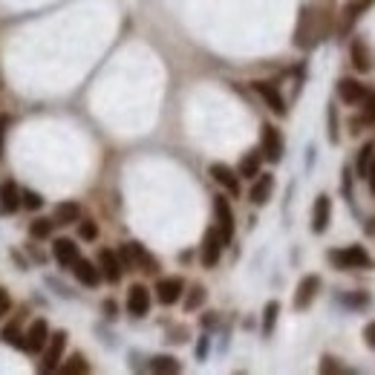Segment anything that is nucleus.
I'll list each match as a JSON object with an SVG mask.
<instances>
[{
	"label": "nucleus",
	"mask_w": 375,
	"mask_h": 375,
	"mask_svg": "<svg viewBox=\"0 0 375 375\" xmlns=\"http://www.w3.org/2000/svg\"><path fill=\"white\" fill-rule=\"evenodd\" d=\"M329 29V15H324L318 6H303L295 29V44L300 49H312Z\"/></svg>",
	"instance_id": "obj_1"
},
{
	"label": "nucleus",
	"mask_w": 375,
	"mask_h": 375,
	"mask_svg": "<svg viewBox=\"0 0 375 375\" xmlns=\"http://www.w3.org/2000/svg\"><path fill=\"white\" fill-rule=\"evenodd\" d=\"M326 260L335 269H372V257L367 254L364 245H347V248H332L326 254Z\"/></svg>",
	"instance_id": "obj_2"
},
{
	"label": "nucleus",
	"mask_w": 375,
	"mask_h": 375,
	"mask_svg": "<svg viewBox=\"0 0 375 375\" xmlns=\"http://www.w3.org/2000/svg\"><path fill=\"white\" fill-rule=\"evenodd\" d=\"M283 150H286L283 133H280L274 124H263V128H260V153L266 156L269 162H280V159H283Z\"/></svg>",
	"instance_id": "obj_3"
},
{
	"label": "nucleus",
	"mask_w": 375,
	"mask_h": 375,
	"mask_svg": "<svg viewBox=\"0 0 375 375\" xmlns=\"http://www.w3.org/2000/svg\"><path fill=\"white\" fill-rule=\"evenodd\" d=\"M223 245H226V240H223L220 228L214 226V228L205 231V237H202V252H199L205 269H214L216 263H220V257H223Z\"/></svg>",
	"instance_id": "obj_4"
},
{
	"label": "nucleus",
	"mask_w": 375,
	"mask_h": 375,
	"mask_svg": "<svg viewBox=\"0 0 375 375\" xmlns=\"http://www.w3.org/2000/svg\"><path fill=\"white\" fill-rule=\"evenodd\" d=\"M47 343H49V324L44 318H38V321H32V326H29L23 335V350L26 352H44Z\"/></svg>",
	"instance_id": "obj_5"
},
{
	"label": "nucleus",
	"mask_w": 375,
	"mask_h": 375,
	"mask_svg": "<svg viewBox=\"0 0 375 375\" xmlns=\"http://www.w3.org/2000/svg\"><path fill=\"white\" fill-rule=\"evenodd\" d=\"M64 347H67V332L61 329L55 335H49V343H47V352H44V361H41V372H52L61 367V355H64Z\"/></svg>",
	"instance_id": "obj_6"
},
{
	"label": "nucleus",
	"mask_w": 375,
	"mask_h": 375,
	"mask_svg": "<svg viewBox=\"0 0 375 375\" xmlns=\"http://www.w3.org/2000/svg\"><path fill=\"white\" fill-rule=\"evenodd\" d=\"M214 216H216V228H220L223 240L231 242V237H234V211H231L226 197H214Z\"/></svg>",
	"instance_id": "obj_7"
},
{
	"label": "nucleus",
	"mask_w": 375,
	"mask_h": 375,
	"mask_svg": "<svg viewBox=\"0 0 375 375\" xmlns=\"http://www.w3.org/2000/svg\"><path fill=\"white\" fill-rule=\"evenodd\" d=\"M208 173H211V179H214L216 185L226 188L231 197H240V173H237L234 168H228V165H223V162H214V165L208 168Z\"/></svg>",
	"instance_id": "obj_8"
},
{
	"label": "nucleus",
	"mask_w": 375,
	"mask_h": 375,
	"mask_svg": "<svg viewBox=\"0 0 375 375\" xmlns=\"http://www.w3.org/2000/svg\"><path fill=\"white\" fill-rule=\"evenodd\" d=\"M252 87H254L257 96L269 104V110H271L274 116H286V99L280 96V90H277L274 84H269V81H254Z\"/></svg>",
	"instance_id": "obj_9"
},
{
	"label": "nucleus",
	"mask_w": 375,
	"mask_h": 375,
	"mask_svg": "<svg viewBox=\"0 0 375 375\" xmlns=\"http://www.w3.org/2000/svg\"><path fill=\"white\" fill-rule=\"evenodd\" d=\"M185 295V283L179 277H162L159 283H156V300L162 306H173L179 303V297Z\"/></svg>",
	"instance_id": "obj_10"
},
{
	"label": "nucleus",
	"mask_w": 375,
	"mask_h": 375,
	"mask_svg": "<svg viewBox=\"0 0 375 375\" xmlns=\"http://www.w3.org/2000/svg\"><path fill=\"white\" fill-rule=\"evenodd\" d=\"M329 220H332V199L326 194H321L315 199V208H312V231L324 234L329 228Z\"/></svg>",
	"instance_id": "obj_11"
},
{
	"label": "nucleus",
	"mask_w": 375,
	"mask_h": 375,
	"mask_svg": "<svg viewBox=\"0 0 375 375\" xmlns=\"http://www.w3.org/2000/svg\"><path fill=\"white\" fill-rule=\"evenodd\" d=\"M128 312H130L133 318H145L147 312H150V292H147V286H142V283L130 286V292H128Z\"/></svg>",
	"instance_id": "obj_12"
},
{
	"label": "nucleus",
	"mask_w": 375,
	"mask_h": 375,
	"mask_svg": "<svg viewBox=\"0 0 375 375\" xmlns=\"http://www.w3.org/2000/svg\"><path fill=\"white\" fill-rule=\"evenodd\" d=\"M318 289H321V280H318V274H306L303 280H300V286H297V292H295V309H309V303L315 300V295H318Z\"/></svg>",
	"instance_id": "obj_13"
},
{
	"label": "nucleus",
	"mask_w": 375,
	"mask_h": 375,
	"mask_svg": "<svg viewBox=\"0 0 375 375\" xmlns=\"http://www.w3.org/2000/svg\"><path fill=\"white\" fill-rule=\"evenodd\" d=\"M73 274H75L78 283H84V286H90V289L102 283V269H96V263H90V260H84V257H78V260L73 263Z\"/></svg>",
	"instance_id": "obj_14"
},
{
	"label": "nucleus",
	"mask_w": 375,
	"mask_h": 375,
	"mask_svg": "<svg viewBox=\"0 0 375 375\" xmlns=\"http://www.w3.org/2000/svg\"><path fill=\"white\" fill-rule=\"evenodd\" d=\"M99 266H102V277L107 280V283H118V280H121L124 266H121V260H118V254H116V252L104 248V252L99 254Z\"/></svg>",
	"instance_id": "obj_15"
},
{
	"label": "nucleus",
	"mask_w": 375,
	"mask_h": 375,
	"mask_svg": "<svg viewBox=\"0 0 375 375\" xmlns=\"http://www.w3.org/2000/svg\"><path fill=\"white\" fill-rule=\"evenodd\" d=\"M20 208V188L6 179V182H0V214H15Z\"/></svg>",
	"instance_id": "obj_16"
},
{
	"label": "nucleus",
	"mask_w": 375,
	"mask_h": 375,
	"mask_svg": "<svg viewBox=\"0 0 375 375\" xmlns=\"http://www.w3.org/2000/svg\"><path fill=\"white\" fill-rule=\"evenodd\" d=\"M271 191H274V176L271 173H257L252 191H248V197H252L254 205H266L271 199Z\"/></svg>",
	"instance_id": "obj_17"
},
{
	"label": "nucleus",
	"mask_w": 375,
	"mask_h": 375,
	"mask_svg": "<svg viewBox=\"0 0 375 375\" xmlns=\"http://www.w3.org/2000/svg\"><path fill=\"white\" fill-rule=\"evenodd\" d=\"M352 64H355L358 73H372L375 70V55H372V49L367 47L364 38L352 41Z\"/></svg>",
	"instance_id": "obj_18"
},
{
	"label": "nucleus",
	"mask_w": 375,
	"mask_h": 375,
	"mask_svg": "<svg viewBox=\"0 0 375 375\" xmlns=\"http://www.w3.org/2000/svg\"><path fill=\"white\" fill-rule=\"evenodd\" d=\"M52 257L58 260V266L73 269V263L78 260V245H75V240H55V245H52Z\"/></svg>",
	"instance_id": "obj_19"
},
{
	"label": "nucleus",
	"mask_w": 375,
	"mask_h": 375,
	"mask_svg": "<svg viewBox=\"0 0 375 375\" xmlns=\"http://www.w3.org/2000/svg\"><path fill=\"white\" fill-rule=\"evenodd\" d=\"M338 96H340V102H347V104H361L364 96H367V90L355 78H340L338 81Z\"/></svg>",
	"instance_id": "obj_20"
},
{
	"label": "nucleus",
	"mask_w": 375,
	"mask_h": 375,
	"mask_svg": "<svg viewBox=\"0 0 375 375\" xmlns=\"http://www.w3.org/2000/svg\"><path fill=\"white\" fill-rule=\"evenodd\" d=\"M372 4V0H352V4L343 6L340 12V23H338V32H350L352 23L358 20V15H364V9Z\"/></svg>",
	"instance_id": "obj_21"
},
{
	"label": "nucleus",
	"mask_w": 375,
	"mask_h": 375,
	"mask_svg": "<svg viewBox=\"0 0 375 375\" xmlns=\"http://www.w3.org/2000/svg\"><path fill=\"white\" fill-rule=\"evenodd\" d=\"M52 220H55V226H78L81 205L78 202H61V205H55Z\"/></svg>",
	"instance_id": "obj_22"
},
{
	"label": "nucleus",
	"mask_w": 375,
	"mask_h": 375,
	"mask_svg": "<svg viewBox=\"0 0 375 375\" xmlns=\"http://www.w3.org/2000/svg\"><path fill=\"white\" fill-rule=\"evenodd\" d=\"M128 245H130V254H133V269H142V271H147V274H156V271H159V263H156L153 254L145 252L142 242H128Z\"/></svg>",
	"instance_id": "obj_23"
},
{
	"label": "nucleus",
	"mask_w": 375,
	"mask_h": 375,
	"mask_svg": "<svg viewBox=\"0 0 375 375\" xmlns=\"http://www.w3.org/2000/svg\"><path fill=\"white\" fill-rule=\"evenodd\" d=\"M260 162H263V153H260V150L245 153L242 159H240V168H237L240 179H254V176L260 173Z\"/></svg>",
	"instance_id": "obj_24"
},
{
	"label": "nucleus",
	"mask_w": 375,
	"mask_h": 375,
	"mask_svg": "<svg viewBox=\"0 0 375 375\" xmlns=\"http://www.w3.org/2000/svg\"><path fill=\"white\" fill-rule=\"evenodd\" d=\"M372 159H375V145H372V142H367V145L358 150V162H355V171H358V176H361V179L367 176V171H369Z\"/></svg>",
	"instance_id": "obj_25"
},
{
	"label": "nucleus",
	"mask_w": 375,
	"mask_h": 375,
	"mask_svg": "<svg viewBox=\"0 0 375 375\" xmlns=\"http://www.w3.org/2000/svg\"><path fill=\"white\" fill-rule=\"evenodd\" d=\"M277 315H280V303L277 300H269L266 309H263V335H271V329L277 324Z\"/></svg>",
	"instance_id": "obj_26"
},
{
	"label": "nucleus",
	"mask_w": 375,
	"mask_h": 375,
	"mask_svg": "<svg viewBox=\"0 0 375 375\" xmlns=\"http://www.w3.org/2000/svg\"><path fill=\"white\" fill-rule=\"evenodd\" d=\"M150 369H153V372H179L182 367H179V361L171 358V355H156V358L150 361Z\"/></svg>",
	"instance_id": "obj_27"
},
{
	"label": "nucleus",
	"mask_w": 375,
	"mask_h": 375,
	"mask_svg": "<svg viewBox=\"0 0 375 375\" xmlns=\"http://www.w3.org/2000/svg\"><path fill=\"white\" fill-rule=\"evenodd\" d=\"M52 228H55V220H35V223H29V234H32L35 240H47L49 234H52Z\"/></svg>",
	"instance_id": "obj_28"
},
{
	"label": "nucleus",
	"mask_w": 375,
	"mask_h": 375,
	"mask_svg": "<svg viewBox=\"0 0 375 375\" xmlns=\"http://www.w3.org/2000/svg\"><path fill=\"white\" fill-rule=\"evenodd\" d=\"M205 303V289L202 286H191V292L185 295V312H194Z\"/></svg>",
	"instance_id": "obj_29"
},
{
	"label": "nucleus",
	"mask_w": 375,
	"mask_h": 375,
	"mask_svg": "<svg viewBox=\"0 0 375 375\" xmlns=\"http://www.w3.org/2000/svg\"><path fill=\"white\" fill-rule=\"evenodd\" d=\"M78 237L87 240V242H92V240L99 237V226L92 223V220H78Z\"/></svg>",
	"instance_id": "obj_30"
},
{
	"label": "nucleus",
	"mask_w": 375,
	"mask_h": 375,
	"mask_svg": "<svg viewBox=\"0 0 375 375\" xmlns=\"http://www.w3.org/2000/svg\"><path fill=\"white\" fill-rule=\"evenodd\" d=\"M20 205L29 208V211H38V208L44 205V199H41V194H35V191H20Z\"/></svg>",
	"instance_id": "obj_31"
},
{
	"label": "nucleus",
	"mask_w": 375,
	"mask_h": 375,
	"mask_svg": "<svg viewBox=\"0 0 375 375\" xmlns=\"http://www.w3.org/2000/svg\"><path fill=\"white\" fill-rule=\"evenodd\" d=\"M58 369H61V372H87V369H90V364L84 361V355H73V358H70V364H61Z\"/></svg>",
	"instance_id": "obj_32"
},
{
	"label": "nucleus",
	"mask_w": 375,
	"mask_h": 375,
	"mask_svg": "<svg viewBox=\"0 0 375 375\" xmlns=\"http://www.w3.org/2000/svg\"><path fill=\"white\" fill-rule=\"evenodd\" d=\"M4 340L12 343V347H20V350H23V335L18 332V326H6V329H4Z\"/></svg>",
	"instance_id": "obj_33"
},
{
	"label": "nucleus",
	"mask_w": 375,
	"mask_h": 375,
	"mask_svg": "<svg viewBox=\"0 0 375 375\" xmlns=\"http://www.w3.org/2000/svg\"><path fill=\"white\" fill-rule=\"evenodd\" d=\"M329 142L338 145V116H335V107H329Z\"/></svg>",
	"instance_id": "obj_34"
},
{
	"label": "nucleus",
	"mask_w": 375,
	"mask_h": 375,
	"mask_svg": "<svg viewBox=\"0 0 375 375\" xmlns=\"http://www.w3.org/2000/svg\"><path fill=\"white\" fill-rule=\"evenodd\" d=\"M9 306H12V300H9V292L0 286V318L4 315H9Z\"/></svg>",
	"instance_id": "obj_35"
},
{
	"label": "nucleus",
	"mask_w": 375,
	"mask_h": 375,
	"mask_svg": "<svg viewBox=\"0 0 375 375\" xmlns=\"http://www.w3.org/2000/svg\"><path fill=\"white\" fill-rule=\"evenodd\" d=\"M364 338H367V347H369V350H375V321H372V324H367Z\"/></svg>",
	"instance_id": "obj_36"
},
{
	"label": "nucleus",
	"mask_w": 375,
	"mask_h": 375,
	"mask_svg": "<svg viewBox=\"0 0 375 375\" xmlns=\"http://www.w3.org/2000/svg\"><path fill=\"white\" fill-rule=\"evenodd\" d=\"M364 104H367V116H375V92H367Z\"/></svg>",
	"instance_id": "obj_37"
},
{
	"label": "nucleus",
	"mask_w": 375,
	"mask_h": 375,
	"mask_svg": "<svg viewBox=\"0 0 375 375\" xmlns=\"http://www.w3.org/2000/svg\"><path fill=\"white\" fill-rule=\"evenodd\" d=\"M367 182H369V191L375 194V159H372V165H369V171H367Z\"/></svg>",
	"instance_id": "obj_38"
},
{
	"label": "nucleus",
	"mask_w": 375,
	"mask_h": 375,
	"mask_svg": "<svg viewBox=\"0 0 375 375\" xmlns=\"http://www.w3.org/2000/svg\"><path fill=\"white\" fill-rule=\"evenodd\" d=\"M321 369H324V372H338L340 367H338V364H335L332 358H324V364H321Z\"/></svg>",
	"instance_id": "obj_39"
},
{
	"label": "nucleus",
	"mask_w": 375,
	"mask_h": 375,
	"mask_svg": "<svg viewBox=\"0 0 375 375\" xmlns=\"http://www.w3.org/2000/svg\"><path fill=\"white\" fill-rule=\"evenodd\" d=\"M116 309H118V306H116L113 300H104V315H107V318H116Z\"/></svg>",
	"instance_id": "obj_40"
},
{
	"label": "nucleus",
	"mask_w": 375,
	"mask_h": 375,
	"mask_svg": "<svg viewBox=\"0 0 375 375\" xmlns=\"http://www.w3.org/2000/svg\"><path fill=\"white\" fill-rule=\"evenodd\" d=\"M6 124H9V118L4 116V118H0V156H4V130H6Z\"/></svg>",
	"instance_id": "obj_41"
}]
</instances>
